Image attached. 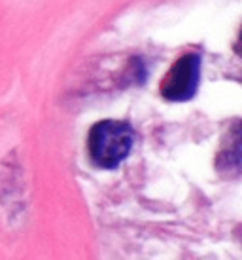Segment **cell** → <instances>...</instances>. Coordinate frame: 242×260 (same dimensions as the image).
Here are the masks:
<instances>
[{
	"mask_svg": "<svg viewBox=\"0 0 242 260\" xmlns=\"http://www.w3.org/2000/svg\"><path fill=\"white\" fill-rule=\"evenodd\" d=\"M200 59L195 53L180 57L161 82V95L169 101L191 99L199 86Z\"/></svg>",
	"mask_w": 242,
	"mask_h": 260,
	"instance_id": "obj_2",
	"label": "cell"
},
{
	"mask_svg": "<svg viewBox=\"0 0 242 260\" xmlns=\"http://www.w3.org/2000/svg\"><path fill=\"white\" fill-rule=\"evenodd\" d=\"M135 143L131 125L117 120L95 123L87 137V148L93 164L104 169H114L129 156Z\"/></svg>",
	"mask_w": 242,
	"mask_h": 260,
	"instance_id": "obj_1",
	"label": "cell"
}]
</instances>
